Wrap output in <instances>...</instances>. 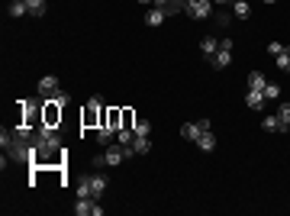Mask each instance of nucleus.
Returning a JSON list of instances; mask_svg holds the SVG:
<instances>
[{"instance_id": "obj_1", "label": "nucleus", "mask_w": 290, "mask_h": 216, "mask_svg": "<svg viewBox=\"0 0 290 216\" xmlns=\"http://www.w3.org/2000/svg\"><path fill=\"white\" fill-rule=\"evenodd\" d=\"M100 119H103V97L100 94H94L91 100L84 104V113H81V126H100Z\"/></svg>"}, {"instance_id": "obj_2", "label": "nucleus", "mask_w": 290, "mask_h": 216, "mask_svg": "<svg viewBox=\"0 0 290 216\" xmlns=\"http://www.w3.org/2000/svg\"><path fill=\"white\" fill-rule=\"evenodd\" d=\"M123 158H129V152H126V145H107V152L100 155V158H97V165H120Z\"/></svg>"}, {"instance_id": "obj_3", "label": "nucleus", "mask_w": 290, "mask_h": 216, "mask_svg": "<svg viewBox=\"0 0 290 216\" xmlns=\"http://www.w3.org/2000/svg\"><path fill=\"white\" fill-rule=\"evenodd\" d=\"M213 13V0H190L187 3V16L190 19H206Z\"/></svg>"}, {"instance_id": "obj_4", "label": "nucleus", "mask_w": 290, "mask_h": 216, "mask_svg": "<svg viewBox=\"0 0 290 216\" xmlns=\"http://www.w3.org/2000/svg\"><path fill=\"white\" fill-rule=\"evenodd\" d=\"M229 62H232V39H223V42H219V52L213 55V65H216V68H226Z\"/></svg>"}, {"instance_id": "obj_5", "label": "nucleus", "mask_w": 290, "mask_h": 216, "mask_svg": "<svg viewBox=\"0 0 290 216\" xmlns=\"http://www.w3.org/2000/svg\"><path fill=\"white\" fill-rule=\"evenodd\" d=\"M100 126H110V129H120L123 126V110L120 107H103V119H100Z\"/></svg>"}, {"instance_id": "obj_6", "label": "nucleus", "mask_w": 290, "mask_h": 216, "mask_svg": "<svg viewBox=\"0 0 290 216\" xmlns=\"http://www.w3.org/2000/svg\"><path fill=\"white\" fill-rule=\"evenodd\" d=\"M126 152H129V158H136V155H148L151 152V139L148 136H136L133 145H126Z\"/></svg>"}, {"instance_id": "obj_7", "label": "nucleus", "mask_w": 290, "mask_h": 216, "mask_svg": "<svg viewBox=\"0 0 290 216\" xmlns=\"http://www.w3.org/2000/svg\"><path fill=\"white\" fill-rule=\"evenodd\" d=\"M45 107V126H55L61 119V104H52V100H42Z\"/></svg>"}, {"instance_id": "obj_8", "label": "nucleus", "mask_w": 290, "mask_h": 216, "mask_svg": "<svg viewBox=\"0 0 290 216\" xmlns=\"http://www.w3.org/2000/svg\"><path fill=\"white\" fill-rule=\"evenodd\" d=\"M58 91V78L55 74H45V78H39V97H48V94Z\"/></svg>"}, {"instance_id": "obj_9", "label": "nucleus", "mask_w": 290, "mask_h": 216, "mask_svg": "<svg viewBox=\"0 0 290 216\" xmlns=\"http://www.w3.org/2000/svg\"><path fill=\"white\" fill-rule=\"evenodd\" d=\"M200 52H203V58H206V62H213V55L219 52V39L203 36V42H200Z\"/></svg>"}, {"instance_id": "obj_10", "label": "nucleus", "mask_w": 290, "mask_h": 216, "mask_svg": "<svg viewBox=\"0 0 290 216\" xmlns=\"http://www.w3.org/2000/svg\"><path fill=\"white\" fill-rule=\"evenodd\" d=\"M200 132H206L200 123H184V126H181V136L187 139V142H197V139H200Z\"/></svg>"}, {"instance_id": "obj_11", "label": "nucleus", "mask_w": 290, "mask_h": 216, "mask_svg": "<svg viewBox=\"0 0 290 216\" xmlns=\"http://www.w3.org/2000/svg\"><path fill=\"white\" fill-rule=\"evenodd\" d=\"M245 104L252 110H265V94L261 91H245Z\"/></svg>"}, {"instance_id": "obj_12", "label": "nucleus", "mask_w": 290, "mask_h": 216, "mask_svg": "<svg viewBox=\"0 0 290 216\" xmlns=\"http://www.w3.org/2000/svg\"><path fill=\"white\" fill-rule=\"evenodd\" d=\"M232 16H236V19H248V16H252L248 0H232Z\"/></svg>"}, {"instance_id": "obj_13", "label": "nucleus", "mask_w": 290, "mask_h": 216, "mask_svg": "<svg viewBox=\"0 0 290 216\" xmlns=\"http://www.w3.org/2000/svg\"><path fill=\"white\" fill-rule=\"evenodd\" d=\"M197 145L203 148V152H213L216 148V136H213V129H206V132H200V139H197Z\"/></svg>"}, {"instance_id": "obj_14", "label": "nucleus", "mask_w": 290, "mask_h": 216, "mask_svg": "<svg viewBox=\"0 0 290 216\" xmlns=\"http://www.w3.org/2000/svg\"><path fill=\"white\" fill-rule=\"evenodd\" d=\"M265 84H268V81H265V74H261V71L248 74V91H265Z\"/></svg>"}, {"instance_id": "obj_15", "label": "nucleus", "mask_w": 290, "mask_h": 216, "mask_svg": "<svg viewBox=\"0 0 290 216\" xmlns=\"http://www.w3.org/2000/svg\"><path fill=\"white\" fill-rule=\"evenodd\" d=\"M261 129H265V132H284V129H281L278 113H274V116H265V119H261Z\"/></svg>"}, {"instance_id": "obj_16", "label": "nucleus", "mask_w": 290, "mask_h": 216, "mask_svg": "<svg viewBox=\"0 0 290 216\" xmlns=\"http://www.w3.org/2000/svg\"><path fill=\"white\" fill-rule=\"evenodd\" d=\"M116 139V129H110V126H100V129H97V142L100 145H110Z\"/></svg>"}, {"instance_id": "obj_17", "label": "nucleus", "mask_w": 290, "mask_h": 216, "mask_svg": "<svg viewBox=\"0 0 290 216\" xmlns=\"http://www.w3.org/2000/svg\"><path fill=\"white\" fill-rule=\"evenodd\" d=\"M133 139H136L133 129H126V126H120V129H116V142H120V145H133Z\"/></svg>"}, {"instance_id": "obj_18", "label": "nucleus", "mask_w": 290, "mask_h": 216, "mask_svg": "<svg viewBox=\"0 0 290 216\" xmlns=\"http://www.w3.org/2000/svg\"><path fill=\"white\" fill-rule=\"evenodd\" d=\"M26 13H29V6H26V0H13V3H10V16H13V19L26 16Z\"/></svg>"}, {"instance_id": "obj_19", "label": "nucleus", "mask_w": 290, "mask_h": 216, "mask_svg": "<svg viewBox=\"0 0 290 216\" xmlns=\"http://www.w3.org/2000/svg\"><path fill=\"white\" fill-rule=\"evenodd\" d=\"M26 6H29V13H32V16H45V10H48V3H45V0H26Z\"/></svg>"}, {"instance_id": "obj_20", "label": "nucleus", "mask_w": 290, "mask_h": 216, "mask_svg": "<svg viewBox=\"0 0 290 216\" xmlns=\"http://www.w3.org/2000/svg\"><path fill=\"white\" fill-rule=\"evenodd\" d=\"M278 119H281V129H290V104H281L278 107Z\"/></svg>"}, {"instance_id": "obj_21", "label": "nucleus", "mask_w": 290, "mask_h": 216, "mask_svg": "<svg viewBox=\"0 0 290 216\" xmlns=\"http://www.w3.org/2000/svg\"><path fill=\"white\" fill-rule=\"evenodd\" d=\"M164 16H168V13H164V10H158V6H155V10H148L145 23H148V26H161V23H164Z\"/></svg>"}, {"instance_id": "obj_22", "label": "nucleus", "mask_w": 290, "mask_h": 216, "mask_svg": "<svg viewBox=\"0 0 290 216\" xmlns=\"http://www.w3.org/2000/svg\"><path fill=\"white\" fill-rule=\"evenodd\" d=\"M91 187H94V197H100V194L107 191V178H103V174H91Z\"/></svg>"}, {"instance_id": "obj_23", "label": "nucleus", "mask_w": 290, "mask_h": 216, "mask_svg": "<svg viewBox=\"0 0 290 216\" xmlns=\"http://www.w3.org/2000/svg\"><path fill=\"white\" fill-rule=\"evenodd\" d=\"M261 94H265V100H278V97H281V84L268 81V84H265V91H261Z\"/></svg>"}, {"instance_id": "obj_24", "label": "nucleus", "mask_w": 290, "mask_h": 216, "mask_svg": "<svg viewBox=\"0 0 290 216\" xmlns=\"http://www.w3.org/2000/svg\"><path fill=\"white\" fill-rule=\"evenodd\" d=\"M133 132H136V136H151V123H148V119H136Z\"/></svg>"}, {"instance_id": "obj_25", "label": "nucleus", "mask_w": 290, "mask_h": 216, "mask_svg": "<svg viewBox=\"0 0 290 216\" xmlns=\"http://www.w3.org/2000/svg\"><path fill=\"white\" fill-rule=\"evenodd\" d=\"M78 197H94V187H91V178H84L78 184Z\"/></svg>"}, {"instance_id": "obj_26", "label": "nucleus", "mask_w": 290, "mask_h": 216, "mask_svg": "<svg viewBox=\"0 0 290 216\" xmlns=\"http://www.w3.org/2000/svg\"><path fill=\"white\" fill-rule=\"evenodd\" d=\"M123 126H126V129H133V126H136V113L129 110V107H123Z\"/></svg>"}, {"instance_id": "obj_27", "label": "nucleus", "mask_w": 290, "mask_h": 216, "mask_svg": "<svg viewBox=\"0 0 290 216\" xmlns=\"http://www.w3.org/2000/svg\"><path fill=\"white\" fill-rule=\"evenodd\" d=\"M45 100H52V104H61V107H65V104H68V100H71V97H68L65 91H55V94H48Z\"/></svg>"}, {"instance_id": "obj_28", "label": "nucleus", "mask_w": 290, "mask_h": 216, "mask_svg": "<svg viewBox=\"0 0 290 216\" xmlns=\"http://www.w3.org/2000/svg\"><path fill=\"white\" fill-rule=\"evenodd\" d=\"M265 52H268V55H274V58H278L281 52H287V45H284V42H268V49H265Z\"/></svg>"}, {"instance_id": "obj_29", "label": "nucleus", "mask_w": 290, "mask_h": 216, "mask_svg": "<svg viewBox=\"0 0 290 216\" xmlns=\"http://www.w3.org/2000/svg\"><path fill=\"white\" fill-rule=\"evenodd\" d=\"M278 68H281V71H290V49L278 55Z\"/></svg>"}, {"instance_id": "obj_30", "label": "nucleus", "mask_w": 290, "mask_h": 216, "mask_svg": "<svg viewBox=\"0 0 290 216\" xmlns=\"http://www.w3.org/2000/svg\"><path fill=\"white\" fill-rule=\"evenodd\" d=\"M136 3H155V0H136Z\"/></svg>"}, {"instance_id": "obj_31", "label": "nucleus", "mask_w": 290, "mask_h": 216, "mask_svg": "<svg viewBox=\"0 0 290 216\" xmlns=\"http://www.w3.org/2000/svg\"><path fill=\"white\" fill-rule=\"evenodd\" d=\"M265 3H278V0H265Z\"/></svg>"}, {"instance_id": "obj_32", "label": "nucleus", "mask_w": 290, "mask_h": 216, "mask_svg": "<svg viewBox=\"0 0 290 216\" xmlns=\"http://www.w3.org/2000/svg\"><path fill=\"white\" fill-rule=\"evenodd\" d=\"M213 3H226V0H213Z\"/></svg>"}, {"instance_id": "obj_33", "label": "nucleus", "mask_w": 290, "mask_h": 216, "mask_svg": "<svg viewBox=\"0 0 290 216\" xmlns=\"http://www.w3.org/2000/svg\"><path fill=\"white\" fill-rule=\"evenodd\" d=\"M187 3H190V0H187Z\"/></svg>"}]
</instances>
